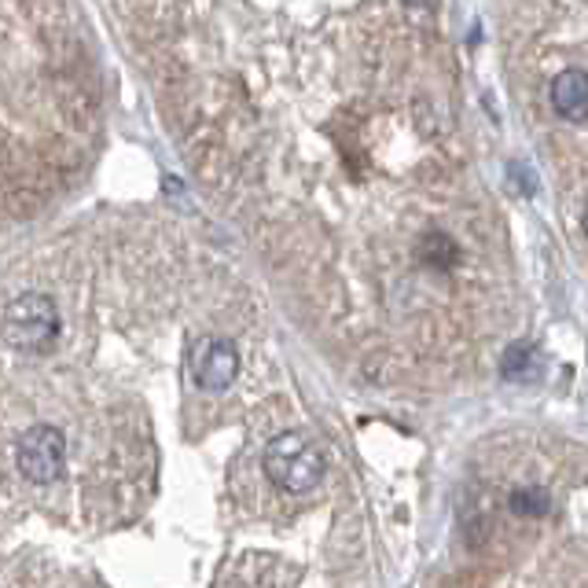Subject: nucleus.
<instances>
[{
    "instance_id": "f257e3e1",
    "label": "nucleus",
    "mask_w": 588,
    "mask_h": 588,
    "mask_svg": "<svg viewBox=\"0 0 588 588\" xmlns=\"http://www.w3.org/2000/svg\"><path fill=\"white\" fill-rule=\"evenodd\" d=\"M100 89L81 8L0 4V240L52 213L89 174Z\"/></svg>"
},
{
    "instance_id": "f03ea898",
    "label": "nucleus",
    "mask_w": 588,
    "mask_h": 588,
    "mask_svg": "<svg viewBox=\"0 0 588 588\" xmlns=\"http://www.w3.org/2000/svg\"><path fill=\"white\" fill-rule=\"evenodd\" d=\"M324 453L302 434H280L265 448V475L284 493H306V489H313L324 478Z\"/></svg>"
},
{
    "instance_id": "7ed1b4c3",
    "label": "nucleus",
    "mask_w": 588,
    "mask_h": 588,
    "mask_svg": "<svg viewBox=\"0 0 588 588\" xmlns=\"http://www.w3.org/2000/svg\"><path fill=\"white\" fill-rule=\"evenodd\" d=\"M552 103L555 111L570 122H585L588 118V74L585 70H566L552 85Z\"/></svg>"
},
{
    "instance_id": "20e7f679",
    "label": "nucleus",
    "mask_w": 588,
    "mask_h": 588,
    "mask_svg": "<svg viewBox=\"0 0 588 588\" xmlns=\"http://www.w3.org/2000/svg\"><path fill=\"white\" fill-rule=\"evenodd\" d=\"M548 508H552V500L537 486H522L508 497V511L519 519H541V515H548Z\"/></svg>"
},
{
    "instance_id": "39448f33",
    "label": "nucleus",
    "mask_w": 588,
    "mask_h": 588,
    "mask_svg": "<svg viewBox=\"0 0 588 588\" xmlns=\"http://www.w3.org/2000/svg\"><path fill=\"white\" fill-rule=\"evenodd\" d=\"M526 360H530V350H526V346H515V350L508 353V360H504V371H508V376H519V371H522V365H526Z\"/></svg>"
}]
</instances>
